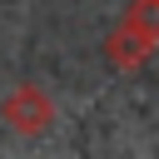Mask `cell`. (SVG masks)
I'll return each instance as SVG.
<instances>
[{
	"mask_svg": "<svg viewBox=\"0 0 159 159\" xmlns=\"http://www.w3.org/2000/svg\"><path fill=\"white\" fill-rule=\"evenodd\" d=\"M159 45V0H134L124 25L109 35V60L119 70H134L149 60V50Z\"/></svg>",
	"mask_w": 159,
	"mask_h": 159,
	"instance_id": "cell-1",
	"label": "cell"
},
{
	"mask_svg": "<svg viewBox=\"0 0 159 159\" xmlns=\"http://www.w3.org/2000/svg\"><path fill=\"white\" fill-rule=\"evenodd\" d=\"M5 119L20 134H45L55 119V104H50V94H40V84H15L5 94Z\"/></svg>",
	"mask_w": 159,
	"mask_h": 159,
	"instance_id": "cell-2",
	"label": "cell"
}]
</instances>
